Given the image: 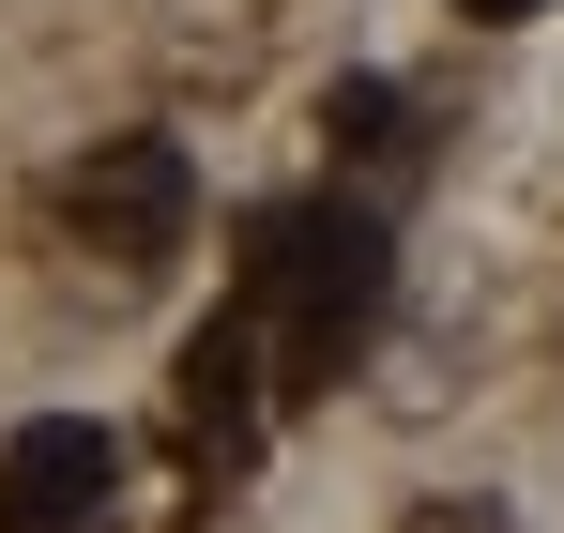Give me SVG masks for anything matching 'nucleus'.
Segmentation results:
<instances>
[{
	"label": "nucleus",
	"mask_w": 564,
	"mask_h": 533,
	"mask_svg": "<svg viewBox=\"0 0 564 533\" xmlns=\"http://www.w3.org/2000/svg\"><path fill=\"white\" fill-rule=\"evenodd\" d=\"M62 214H77V244H93L107 274H153V260H184V229H198V168H184V138H93L77 153V183H62Z\"/></svg>",
	"instance_id": "f03ea898"
},
{
	"label": "nucleus",
	"mask_w": 564,
	"mask_h": 533,
	"mask_svg": "<svg viewBox=\"0 0 564 533\" xmlns=\"http://www.w3.org/2000/svg\"><path fill=\"white\" fill-rule=\"evenodd\" d=\"M443 15H473V31H519V15H550V0H443Z\"/></svg>",
	"instance_id": "0eeeda50"
},
{
	"label": "nucleus",
	"mask_w": 564,
	"mask_h": 533,
	"mask_svg": "<svg viewBox=\"0 0 564 533\" xmlns=\"http://www.w3.org/2000/svg\"><path fill=\"white\" fill-rule=\"evenodd\" d=\"M245 305L275 336V396H336V366L381 336L397 305V229L381 198H275L245 229Z\"/></svg>",
	"instance_id": "f257e3e1"
},
{
	"label": "nucleus",
	"mask_w": 564,
	"mask_h": 533,
	"mask_svg": "<svg viewBox=\"0 0 564 533\" xmlns=\"http://www.w3.org/2000/svg\"><path fill=\"white\" fill-rule=\"evenodd\" d=\"M107 503H122V443L93 412H31L0 443V533H107Z\"/></svg>",
	"instance_id": "7ed1b4c3"
},
{
	"label": "nucleus",
	"mask_w": 564,
	"mask_h": 533,
	"mask_svg": "<svg viewBox=\"0 0 564 533\" xmlns=\"http://www.w3.org/2000/svg\"><path fill=\"white\" fill-rule=\"evenodd\" d=\"M412 533H519V519H503L488 488H443V503H412Z\"/></svg>",
	"instance_id": "423d86ee"
},
{
	"label": "nucleus",
	"mask_w": 564,
	"mask_h": 533,
	"mask_svg": "<svg viewBox=\"0 0 564 533\" xmlns=\"http://www.w3.org/2000/svg\"><path fill=\"white\" fill-rule=\"evenodd\" d=\"M321 153L336 168H412V91L397 77H336L321 91Z\"/></svg>",
	"instance_id": "39448f33"
},
{
	"label": "nucleus",
	"mask_w": 564,
	"mask_h": 533,
	"mask_svg": "<svg viewBox=\"0 0 564 533\" xmlns=\"http://www.w3.org/2000/svg\"><path fill=\"white\" fill-rule=\"evenodd\" d=\"M260 351H275V336H260V305H245V290H229V320H198L184 336V427L214 457H245V412H260Z\"/></svg>",
	"instance_id": "20e7f679"
}]
</instances>
